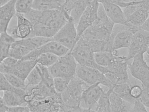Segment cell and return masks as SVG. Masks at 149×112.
Segmentation results:
<instances>
[{
	"mask_svg": "<svg viewBox=\"0 0 149 112\" xmlns=\"http://www.w3.org/2000/svg\"><path fill=\"white\" fill-rule=\"evenodd\" d=\"M139 29L149 31V16L143 24L139 27Z\"/></svg>",
	"mask_w": 149,
	"mask_h": 112,
	"instance_id": "42",
	"label": "cell"
},
{
	"mask_svg": "<svg viewBox=\"0 0 149 112\" xmlns=\"http://www.w3.org/2000/svg\"><path fill=\"white\" fill-rule=\"evenodd\" d=\"M30 111V109L28 106H9L7 112H21Z\"/></svg>",
	"mask_w": 149,
	"mask_h": 112,
	"instance_id": "40",
	"label": "cell"
},
{
	"mask_svg": "<svg viewBox=\"0 0 149 112\" xmlns=\"http://www.w3.org/2000/svg\"><path fill=\"white\" fill-rule=\"evenodd\" d=\"M77 64L70 51L66 55L59 57L54 64L48 68L54 78L61 77L70 81L76 76Z\"/></svg>",
	"mask_w": 149,
	"mask_h": 112,
	"instance_id": "7",
	"label": "cell"
},
{
	"mask_svg": "<svg viewBox=\"0 0 149 112\" xmlns=\"http://www.w3.org/2000/svg\"><path fill=\"white\" fill-rule=\"evenodd\" d=\"M88 86L76 76L70 80L61 94L64 112H85V108L80 105L83 91Z\"/></svg>",
	"mask_w": 149,
	"mask_h": 112,
	"instance_id": "3",
	"label": "cell"
},
{
	"mask_svg": "<svg viewBox=\"0 0 149 112\" xmlns=\"http://www.w3.org/2000/svg\"><path fill=\"white\" fill-rule=\"evenodd\" d=\"M65 0H34L32 8L38 10L62 11Z\"/></svg>",
	"mask_w": 149,
	"mask_h": 112,
	"instance_id": "20",
	"label": "cell"
},
{
	"mask_svg": "<svg viewBox=\"0 0 149 112\" xmlns=\"http://www.w3.org/2000/svg\"><path fill=\"white\" fill-rule=\"evenodd\" d=\"M76 76L88 85L99 83L110 89L113 88L115 85L98 69L79 64Z\"/></svg>",
	"mask_w": 149,
	"mask_h": 112,
	"instance_id": "8",
	"label": "cell"
},
{
	"mask_svg": "<svg viewBox=\"0 0 149 112\" xmlns=\"http://www.w3.org/2000/svg\"><path fill=\"white\" fill-rule=\"evenodd\" d=\"M98 1L102 4L108 18L114 24L128 27L126 18L121 7L106 0H98Z\"/></svg>",
	"mask_w": 149,
	"mask_h": 112,
	"instance_id": "16",
	"label": "cell"
},
{
	"mask_svg": "<svg viewBox=\"0 0 149 112\" xmlns=\"http://www.w3.org/2000/svg\"><path fill=\"white\" fill-rule=\"evenodd\" d=\"M37 64L36 60H18L8 73L13 74L25 81L29 74Z\"/></svg>",
	"mask_w": 149,
	"mask_h": 112,
	"instance_id": "18",
	"label": "cell"
},
{
	"mask_svg": "<svg viewBox=\"0 0 149 112\" xmlns=\"http://www.w3.org/2000/svg\"><path fill=\"white\" fill-rule=\"evenodd\" d=\"M70 51L68 49L63 45L52 40L31 52L21 59L36 60L41 54L46 53H53L60 57L66 55Z\"/></svg>",
	"mask_w": 149,
	"mask_h": 112,
	"instance_id": "13",
	"label": "cell"
},
{
	"mask_svg": "<svg viewBox=\"0 0 149 112\" xmlns=\"http://www.w3.org/2000/svg\"><path fill=\"white\" fill-rule=\"evenodd\" d=\"M115 24L108 18L103 6L100 4L98 9L97 18L85 31L80 37L87 40L107 41Z\"/></svg>",
	"mask_w": 149,
	"mask_h": 112,
	"instance_id": "2",
	"label": "cell"
},
{
	"mask_svg": "<svg viewBox=\"0 0 149 112\" xmlns=\"http://www.w3.org/2000/svg\"><path fill=\"white\" fill-rule=\"evenodd\" d=\"M0 62L9 57L11 45L16 40L7 32L0 33Z\"/></svg>",
	"mask_w": 149,
	"mask_h": 112,
	"instance_id": "23",
	"label": "cell"
},
{
	"mask_svg": "<svg viewBox=\"0 0 149 112\" xmlns=\"http://www.w3.org/2000/svg\"><path fill=\"white\" fill-rule=\"evenodd\" d=\"M3 74L7 80L13 86L17 88L26 90V86L25 81L11 73H6Z\"/></svg>",
	"mask_w": 149,
	"mask_h": 112,
	"instance_id": "33",
	"label": "cell"
},
{
	"mask_svg": "<svg viewBox=\"0 0 149 112\" xmlns=\"http://www.w3.org/2000/svg\"><path fill=\"white\" fill-rule=\"evenodd\" d=\"M78 64L98 69L104 74L106 67L98 65L94 58L95 52L90 40L80 37L73 49L70 51Z\"/></svg>",
	"mask_w": 149,
	"mask_h": 112,
	"instance_id": "4",
	"label": "cell"
},
{
	"mask_svg": "<svg viewBox=\"0 0 149 112\" xmlns=\"http://www.w3.org/2000/svg\"><path fill=\"white\" fill-rule=\"evenodd\" d=\"M149 0H133L124 8L123 12L129 29H139L149 17Z\"/></svg>",
	"mask_w": 149,
	"mask_h": 112,
	"instance_id": "5",
	"label": "cell"
},
{
	"mask_svg": "<svg viewBox=\"0 0 149 112\" xmlns=\"http://www.w3.org/2000/svg\"><path fill=\"white\" fill-rule=\"evenodd\" d=\"M133 105L132 107V112H148L139 98L135 99Z\"/></svg>",
	"mask_w": 149,
	"mask_h": 112,
	"instance_id": "38",
	"label": "cell"
},
{
	"mask_svg": "<svg viewBox=\"0 0 149 112\" xmlns=\"http://www.w3.org/2000/svg\"><path fill=\"white\" fill-rule=\"evenodd\" d=\"M93 0H78L74 3L70 14L75 25H77L81 15Z\"/></svg>",
	"mask_w": 149,
	"mask_h": 112,
	"instance_id": "24",
	"label": "cell"
},
{
	"mask_svg": "<svg viewBox=\"0 0 149 112\" xmlns=\"http://www.w3.org/2000/svg\"><path fill=\"white\" fill-rule=\"evenodd\" d=\"M109 98L111 112H132V104L123 99L113 90Z\"/></svg>",
	"mask_w": 149,
	"mask_h": 112,
	"instance_id": "22",
	"label": "cell"
},
{
	"mask_svg": "<svg viewBox=\"0 0 149 112\" xmlns=\"http://www.w3.org/2000/svg\"><path fill=\"white\" fill-rule=\"evenodd\" d=\"M17 0H10L0 6V32H7L9 24L16 14L15 3Z\"/></svg>",
	"mask_w": 149,
	"mask_h": 112,
	"instance_id": "17",
	"label": "cell"
},
{
	"mask_svg": "<svg viewBox=\"0 0 149 112\" xmlns=\"http://www.w3.org/2000/svg\"><path fill=\"white\" fill-rule=\"evenodd\" d=\"M113 53V56L106 67L107 71L104 75L115 85L130 82L127 71L128 61L126 56Z\"/></svg>",
	"mask_w": 149,
	"mask_h": 112,
	"instance_id": "6",
	"label": "cell"
},
{
	"mask_svg": "<svg viewBox=\"0 0 149 112\" xmlns=\"http://www.w3.org/2000/svg\"><path fill=\"white\" fill-rule=\"evenodd\" d=\"M146 52L147 53V55L149 56V45L146 51Z\"/></svg>",
	"mask_w": 149,
	"mask_h": 112,
	"instance_id": "44",
	"label": "cell"
},
{
	"mask_svg": "<svg viewBox=\"0 0 149 112\" xmlns=\"http://www.w3.org/2000/svg\"><path fill=\"white\" fill-rule=\"evenodd\" d=\"M3 95L1 97L4 102L8 106H22L27 104L26 99V92L25 90L19 89L17 91H2Z\"/></svg>",
	"mask_w": 149,
	"mask_h": 112,
	"instance_id": "19",
	"label": "cell"
},
{
	"mask_svg": "<svg viewBox=\"0 0 149 112\" xmlns=\"http://www.w3.org/2000/svg\"><path fill=\"white\" fill-rule=\"evenodd\" d=\"M133 34L129 29L118 32L113 41L112 51L123 48H129Z\"/></svg>",
	"mask_w": 149,
	"mask_h": 112,
	"instance_id": "21",
	"label": "cell"
},
{
	"mask_svg": "<svg viewBox=\"0 0 149 112\" xmlns=\"http://www.w3.org/2000/svg\"><path fill=\"white\" fill-rule=\"evenodd\" d=\"M19 89L13 86L7 80L3 74L0 73V91H16Z\"/></svg>",
	"mask_w": 149,
	"mask_h": 112,
	"instance_id": "36",
	"label": "cell"
},
{
	"mask_svg": "<svg viewBox=\"0 0 149 112\" xmlns=\"http://www.w3.org/2000/svg\"><path fill=\"white\" fill-rule=\"evenodd\" d=\"M149 45V31L139 29L134 34L126 60L128 61L136 54L146 52Z\"/></svg>",
	"mask_w": 149,
	"mask_h": 112,
	"instance_id": "11",
	"label": "cell"
},
{
	"mask_svg": "<svg viewBox=\"0 0 149 112\" xmlns=\"http://www.w3.org/2000/svg\"><path fill=\"white\" fill-rule=\"evenodd\" d=\"M75 24L70 17L65 25L53 37L52 40L66 47L71 51L77 42Z\"/></svg>",
	"mask_w": 149,
	"mask_h": 112,
	"instance_id": "10",
	"label": "cell"
},
{
	"mask_svg": "<svg viewBox=\"0 0 149 112\" xmlns=\"http://www.w3.org/2000/svg\"><path fill=\"white\" fill-rule=\"evenodd\" d=\"M18 60L10 57L3 59L0 62V73L3 74L8 73Z\"/></svg>",
	"mask_w": 149,
	"mask_h": 112,
	"instance_id": "35",
	"label": "cell"
},
{
	"mask_svg": "<svg viewBox=\"0 0 149 112\" xmlns=\"http://www.w3.org/2000/svg\"><path fill=\"white\" fill-rule=\"evenodd\" d=\"M99 5L98 0H93L81 15L76 27L77 41L85 31L97 18Z\"/></svg>",
	"mask_w": 149,
	"mask_h": 112,
	"instance_id": "12",
	"label": "cell"
},
{
	"mask_svg": "<svg viewBox=\"0 0 149 112\" xmlns=\"http://www.w3.org/2000/svg\"><path fill=\"white\" fill-rule=\"evenodd\" d=\"M69 1H71L74 2H75L76 1H77L78 0H68Z\"/></svg>",
	"mask_w": 149,
	"mask_h": 112,
	"instance_id": "45",
	"label": "cell"
},
{
	"mask_svg": "<svg viewBox=\"0 0 149 112\" xmlns=\"http://www.w3.org/2000/svg\"><path fill=\"white\" fill-rule=\"evenodd\" d=\"M59 57L50 53H46L40 55L36 60L37 64L49 67L57 61Z\"/></svg>",
	"mask_w": 149,
	"mask_h": 112,
	"instance_id": "30",
	"label": "cell"
},
{
	"mask_svg": "<svg viewBox=\"0 0 149 112\" xmlns=\"http://www.w3.org/2000/svg\"><path fill=\"white\" fill-rule=\"evenodd\" d=\"M37 64L41 74L42 78L41 82L48 87L54 88V77L50 73L48 67L38 64Z\"/></svg>",
	"mask_w": 149,
	"mask_h": 112,
	"instance_id": "31",
	"label": "cell"
},
{
	"mask_svg": "<svg viewBox=\"0 0 149 112\" xmlns=\"http://www.w3.org/2000/svg\"><path fill=\"white\" fill-rule=\"evenodd\" d=\"M113 55L112 52H99L95 53L94 58L96 63L98 65L107 67Z\"/></svg>",
	"mask_w": 149,
	"mask_h": 112,
	"instance_id": "29",
	"label": "cell"
},
{
	"mask_svg": "<svg viewBox=\"0 0 149 112\" xmlns=\"http://www.w3.org/2000/svg\"><path fill=\"white\" fill-rule=\"evenodd\" d=\"M121 8H125L131 4L133 0H106Z\"/></svg>",
	"mask_w": 149,
	"mask_h": 112,
	"instance_id": "41",
	"label": "cell"
},
{
	"mask_svg": "<svg viewBox=\"0 0 149 112\" xmlns=\"http://www.w3.org/2000/svg\"><path fill=\"white\" fill-rule=\"evenodd\" d=\"M100 84L97 83L88 86L84 89L82 95V101H83L86 106L93 112L97 103L104 91L100 85Z\"/></svg>",
	"mask_w": 149,
	"mask_h": 112,
	"instance_id": "14",
	"label": "cell"
},
{
	"mask_svg": "<svg viewBox=\"0 0 149 112\" xmlns=\"http://www.w3.org/2000/svg\"><path fill=\"white\" fill-rule=\"evenodd\" d=\"M140 99L146 106L149 108V88H143Z\"/></svg>",
	"mask_w": 149,
	"mask_h": 112,
	"instance_id": "37",
	"label": "cell"
},
{
	"mask_svg": "<svg viewBox=\"0 0 149 112\" xmlns=\"http://www.w3.org/2000/svg\"><path fill=\"white\" fill-rule=\"evenodd\" d=\"M113 88L108 89L107 91H104L97 103L95 111L111 112L109 97Z\"/></svg>",
	"mask_w": 149,
	"mask_h": 112,
	"instance_id": "27",
	"label": "cell"
},
{
	"mask_svg": "<svg viewBox=\"0 0 149 112\" xmlns=\"http://www.w3.org/2000/svg\"><path fill=\"white\" fill-rule=\"evenodd\" d=\"M132 86L130 82L117 84L114 86L113 91L123 99L132 105L135 99L132 97L130 94Z\"/></svg>",
	"mask_w": 149,
	"mask_h": 112,
	"instance_id": "26",
	"label": "cell"
},
{
	"mask_svg": "<svg viewBox=\"0 0 149 112\" xmlns=\"http://www.w3.org/2000/svg\"><path fill=\"white\" fill-rule=\"evenodd\" d=\"M8 107L4 102L2 98L0 97V111L7 112Z\"/></svg>",
	"mask_w": 149,
	"mask_h": 112,
	"instance_id": "43",
	"label": "cell"
},
{
	"mask_svg": "<svg viewBox=\"0 0 149 112\" xmlns=\"http://www.w3.org/2000/svg\"><path fill=\"white\" fill-rule=\"evenodd\" d=\"M31 51L21 42L20 39L16 40L11 45L9 57L17 60L22 59Z\"/></svg>",
	"mask_w": 149,
	"mask_h": 112,
	"instance_id": "25",
	"label": "cell"
},
{
	"mask_svg": "<svg viewBox=\"0 0 149 112\" xmlns=\"http://www.w3.org/2000/svg\"><path fill=\"white\" fill-rule=\"evenodd\" d=\"M143 90L141 86L136 85L132 86L130 90V94L131 96L135 99L140 97Z\"/></svg>",
	"mask_w": 149,
	"mask_h": 112,
	"instance_id": "39",
	"label": "cell"
},
{
	"mask_svg": "<svg viewBox=\"0 0 149 112\" xmlns=\"http://www.w3.org/2000/svg\"><path fill=\"white\" fill-rule=\"evenodd\" d=\"M34 0H17L15 3L16 13L25 14L32 9Z\"/></svg>",
	"mask_w": 149,
	"mask_h": 112,
	"instance_id": "32",
	"label": "cell"
},
{
	"mask_svg": "<svg viewBox=\"0 0 149 112\" xmlns=\"http://www.w3.org/2000/svg\"><path fill=\"white\" fill-rule=\"evenodd\" d=\"M69 81L61 77L54 78L53 86L56 93H62L66 89Z\"/></svg>",
	"mask_w": 149,
	"mask_h": 112,
	"instance_id": "34",
	"label": "cell"
},
{
	"mask_svg": "<svg viewBox=\"0 0 149 112\" xmlns=\"http://www.w3.org/2000/svg\"><path fill=\"white\" fill-rule=\"evenodd\" d=\"M17 26L11 31L10 35L16 40L30 37L33 30L31 22L23 14L17 13Z\"/></svg>",
	"mask_w": 149,
	"mask_h": 112,
	"instance_id": "15",
	"label": "cell"
},
{
	"mask_svg": "<svg viewBox=\"0 0 149 112\" xmlns=\"http://www.w3.org/2000/svg\"><path fill=\"white\" fill-rule=\"evenodd\" d=\"M23 15L33 25L30 37L52 38L68 20L63 13L58 10H41L32 8Z\"/></svg>",
	"mask_w": 149,
	"mask_h": 112,
	"instance_id": "1",
	"label": "cell"
},
{
	"mask_svg": "<svg viewBox=\"0 0 149 112\" xmlns=\"http://www.w3.org/2000/svg\"><path fill=\"white\" fill-rule=\"evenodd\" d=\"M144 53L140 52L132 58L130 64L128 63V69L131 75L139 80L143 88H149V64L144 56Z\"/></svg>",
	"mask_w": 149,
	"mask_h": 112,
	"instance_id": "9",
	"label": "cell"
},
{
	"mask_svg": "<svg viewBox=\"0 0 149 112\" xmlns=\"http://www.w3.org/2000/svg\"><path fill=\"white\" fill-rule=\"evenodd\" d=\"M148 13H149V11H148Z\"/></svg>",
	"mask_w": 149,
	"mask_h": 112,
	"instance_id": "46",
	"label": "cell"
},
{
	"mask_svg": "<svg viewBox=\"0 0 149 112\" xmlns=\"http://www.w3.org/2000/svg\"><path fill=\"white\" fill-rule=\"evenodd\" d=\"M26 80L27 81L26 87L36 85L41 82L42 78L37 64L29 74Z\"/></svg>",
	"mask_w": 149,
	"mask_h": 112,
	"instance_id": "28",
	"label": "cell"
}]
</instances>
